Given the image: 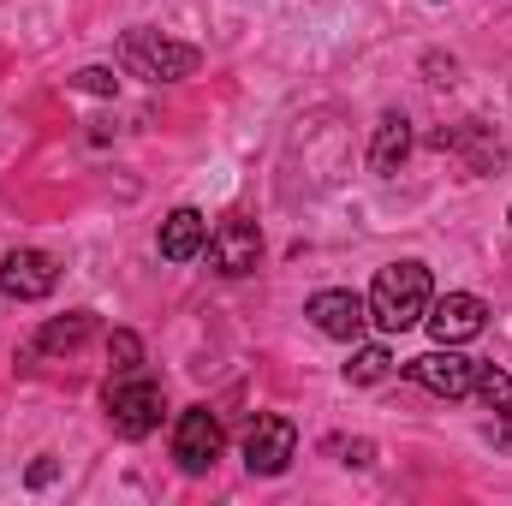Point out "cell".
I'll return each mask as SVG.
<instances>
[{
    "label": "cell",
    "instance_id": "obj_1",
    "mask_svg": "<svg viewBox=\"0 0 512 506\" xmlns=\"http://www.w3.org/2000/svg\"><path fill=\"white\" fill-rule=\"evenodd\" d=\"M370 322L382 328V334H405V328H417L423 322V310H429V268L423 262H387L382 274H376V286H370Z\"/></svg>",
    "mask_w": 512,
    "mask_h": 506
},
{
    "label": "cell",
    "instance_id": "obj_2",
    "mask_svg": "<svg viewBox=\"0 0 512 506\" xmlns=\"http://www.w3.org/2000/svg\"><path fill=\"white\" fill-rule=\"evenodd\" d=\"M120 66L143 84H179V78H191L203 66V54L191 42L161 36V30H126L120 36Z\"/></svg>",
    "mask_w": 512,
    "mask_h": 506
},
{
    "label": "cell",
    "instance_id": "obj_3",
    "mask_svg": "<svg viewBox=\"0 0 512 506\" xmlns=\"http://www.w3.org/2000/svg\"><path fill=\"white\" fill-rule=\"evenodd\" d=\"M423 328L435 334V346H465L489 328V304L477 292H447V298H429L423 310Z\"/></svg>",
    "mask_w": 512,
    "mask_h": 506
},
{
    "label": "cell",
    "instance_id": "obj_4",
    "mask_svg": "<svg viewBox=\"0 0 512 506\" xmlns=\"http://www.w3.org/2000/svg\"><path fill=\"white\" fill-rule=\"evenodd\" d=\"M161 411H167V405H161V387H155V381H143L137 370L120 376V381H108V417H114V429H120V435H131V441H137V435H149V429L161 423Z\"/></svg>",
    "mask_w": 512,
    "mask_h": 506
},
{
    "label": "cell",
    "instance_id": "obj_5",
    "mask_svg": "<svg viewBox=\"0 0 512 506\" xmlns=\"http://www.w3.org/2000/svg\"><path fill=\"white\" fill-rule=\"evenodd\" d=\"M221 417L209 411V405H191L185 417H179V429H173V459H179V471L185 477H203L215 459H221Z\"/></svg>",
    "mask_w": 512,
    "mask_h": 506
},
{
    "label": "cell",
    "instance_id": "obj_6",
    "mask_svg": "<svg viewBox=\"0 0 512 506\" xmlns=\"http://www.w3.org/2000/svg\"><path fill=\"white\" fill-rule=\"evenodd\" d=\"M209 262H215V274H227V280H239V274H256V256H262V233H256L251 215H227V221H215V233H209Z\"/></svg>",
    "mask_w": 512,
    "mask_h": 506
},
{
    "label": "cell",
    "instance_id": "obj_7",
    "mask_svg": "<svg viewBox=\"0 0 512 506\" xmlns=\"http://www.w3.org/2000/svg\"><path fill=\"white\" fill-rule=\"evenodd\" d=\"M292 453H298L292 417H256L251 429H245V465H251V477H280L292 465Z\"/></svg>",
    "mask_w": 512,
    "mask_h": 506
},
{
    "label": "cell",
    "instance_id": "obj_8",
    "mask_svg": "<svg viewBox=\"0 0 512 506\" xmlns=\"http://www.w3.org/2000/svg\"><path fill=\"white\" fill-rule=\"evenodd\" d=\"M405 376L417 381V387H429V393H441V399H465V393L477 387V364H471L459 346H441V352L411 358Z\"/></svg>",
    "mask_w": 512,
    "mask_h": 506
},
{
    "label": "cell",
    "instance_id": "obj_9",
    "mask_svg": "<svg viewBox=\"0 0 512 506\" xmlns=\"http://www.w3.org/2000/svg\"><path fill=\"white\" fill-rule=\"evenodd\" d=\"M304 316H310V328H316V334H328V340H358V334H364V322H370V304H364L358 292L328 286V292H316V298L304 304Z\"/></svg>",
    "mask_w": 512,
    "mask_h": 506
},
{
    "label": "cell",
    "instance_id": "obj_10",
    "mask_svg": "<svg viewBox=\"0 0 512 506\" xmlns=\"http://www.w3.org/2000/svg\"><path fill=\"white\" fill-rule=\"evenodd\" d=\"M54 286H60V262L48 251H12L0 262V292L18 298V304H36V298H48Z\"/></svg>",
    "mask_w": 512,
    "mask_h": 506
},
{
    "label": "cell",
    "instance_id": "obj_11",
    "mask_svg": "<svg viewBox=\"0 0 512 506\" xmlns=\"http://www.w3.org/2000/svg\"><path fill=\"white\" fill-rule=\"evenodd\" d=\"M203 245H209L203 209H173V215L161 221V256H167V262H191Z\"/></svg>",
    "mask_w": 512,
    "mask_h": 506
},
{
    "label": "cell",
    "instance_id": "obj_12",
    "mask_svg": "<svg viewBox=\"0 0 512 506\" xmlns=\"http://www.w3.org/2000/svg\"><path fill=\"white\" fill-rule=\"evenodd\" d=\"M405 155H411V120L405 114H382V126H376V143H370V173H399L405 167Z\"/></svg>",
    "mask_w": 512,
    "mask_h": 506
},
{
    "label": "cell",
    "instance_id": "obj_13",
    "mask_svg": "<svg viewBox=\"0 0 512 506\" xmlns=\"http://www.w3.org/2000/svg\"><path fill=\"white\" fill-rule=\"evenodd\" d=\"M435 143H441V149H465L477 173H489V167L501 161V143H489V126H483V120H465L459 131H435Z\"/></svg>",
    "mask_w": 512,
    "mask_h": 506
},
{
    "label": "cell",
    "instance_id": "obj_14",
    "mask_svg": "<svg viewBox=\"0 0 512 506\" xmlns=\"http://www.w3.org/2000/svg\"><path fill=\"white\" fill-rule=\"evenodd\" d=\"M90 334H96V316H90V310H72V316L48 322V328L36 334V346H42V352H78Z\"/></svg>",
    "mask_w": 512,
    "mask_h": 506
},
{
    "label": "cell",
    "instance_id": "obj_15",
    "mask_svg": "<svg viewBox=\"0 0 512 506\" xmlns=\"http://www.w3.org/2000/svg\"><path fill=\"white\" fill-rule=\"evenodd\" d=\"M471 393H477V399H483L495 417H507V423H512V376H507V370H495V364H477V387H471Z\"/></svg>",
    "mask_w": 512,
    "mask_h": 506
},
{
    "label": "cell",
    "instance_id": "obj_16",
    "mask_svg": "<svg viewBox=\"0 0 512 506\" xmlns=\"http://www.w3.org/2000/svg\"><path fill=\"white\" fill-rule=\"evenodd\" d=\"M387 370H393L387 346H358V352H352V364H346V381H382Z\"/></svg>",
    "mask_w": 512,
    "mask_h": 506
},
{
    "label": "cell",
    "instance_id": "obj_17",
    "mask_svg": "<svg viewBox=\"0 0 512 506\" xmlns=\"http://www.w3.org/2000/svg\"><path fill=\"white\" fill-rule=\"evenodd\" d=\"M108 358H114L120 376H131V370L143 364V340H137L131 328H114V334H108Z\"/></svg>",
    "mask_w": 512,
    "mask_h": 506
},
{
    "label": "cell",
    "instance_id": "obj_18",
    "mask_svg": "<svg viewBox=\"0 0 512 506\" xmlns=\"http://www.w3.org/2000/svg\"><path fill=\"white\" fill-rule=\"evenodd\" d=\"M72 90H84V96H114V90H120V78H114L108 66H84V72L72 78Z\"/></svg>",
    "mask_w": 512,
    "mask_h": 506
},
{
    "label": "cell",
    "instance_id": "obj_19",
    "mask_svg": "<svg viewBox=\"0 0 512 506\" xmlns=\"http://www.w3.org/2000/svg\"><path fill=\"white\" fill-rule=\"evenodd\" d=\"M48 483H54V459H36L30 465V489H48Z\"/></svg>",
    "mask_w": 512,
    "mask_h": 506
}]
</instances>
